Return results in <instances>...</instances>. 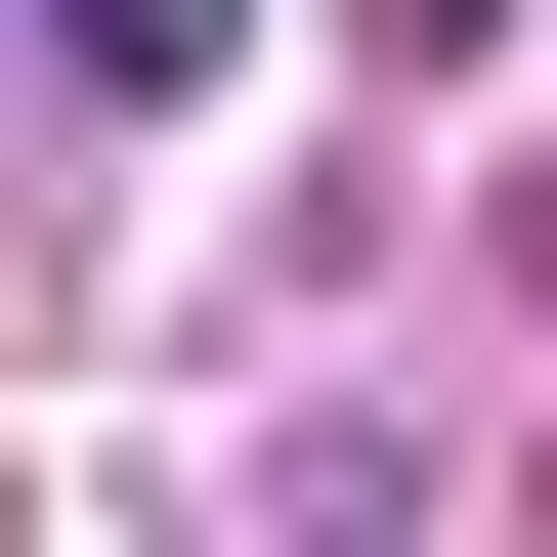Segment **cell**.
Returning a JSON list of instances; mask_svg holds the SVG:
<instances>
[{
	"label": "cell",
	"mask_w": 557,
	"mask_h": 557,
	"mask_svg": "<svg viewBox=\"0 0 557 557\" xmlns=\"http://www.w3.org/2000/svg\"><path fill=\"white\" fill-rule=\"evenodd\" d=\"M0 44H44V0H0Z\"/></svg>",
	"instance_id": "obj_2"
},
{
	"label": "cell",
	"mask_w": 557,
	"mask_h": 557,
	"mask_svg": "<svg viewBox=\"0 0 557 557\" xmlns=\"http://www.w3.org/2000/svg\"><path fill=\"white\" fill-rule=\"evenodd\" d=\"M44 44H86V86H214V44H258V0H44Z\"/></svg>",
	"instance_id": "obj_1"
}]
</instances>
